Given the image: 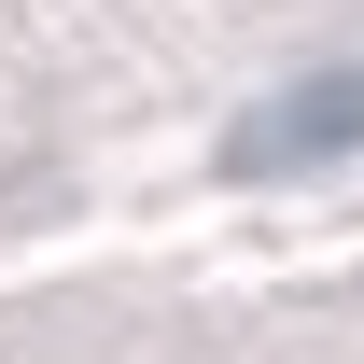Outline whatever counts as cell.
Here are the masks:
<instances>
[{
    "instance_id": "cell-1",
    "label": "cell",
    "mask_w": 364,
    "mask_h": 364,
    "mask_svg": "<svg viewBox=\"0 0 364 364\" xmlns=\"http://www.w3.org/2000/svg\"><path fill=\"white\" fill-rule=\"evenodd\" d=\"M322 154H364V56H336V70L238 112V168H322Z\"/></svg>"
}]
</instances>
